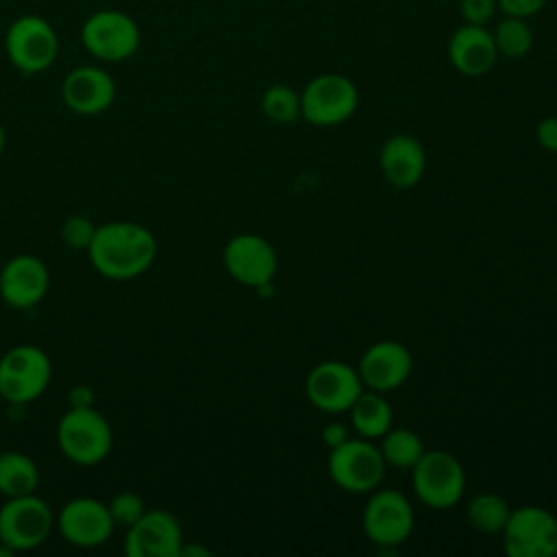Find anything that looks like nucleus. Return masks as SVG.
<instances>
[{"mask_svg": "<svg viewBox=\"0 0 557 557\" xmlns=\"http://www.w3.org/2000/svg\"><path fill=\"white\" fill-rule=\"evenodd\" d=\"M157 252L154 233L131 220H113L96 226V235L87 248L94 270L111 281L141 276L154 263Z\"/></svg>", "mask_w": 557, "mask_h": 557, "instance_id": "1", "label": "nucleus"}, {"mask_svg": "<svg viewBox=\"0 0 557 557\" xmlns=\"http://www.w3.org/2000/svg\"><path fill=\"white\" fill-rule=\"evenodd\" d=\"M81 44L94 59L120 63L139 50L141 33L128 13L117 9H100L83 22Z\"/></svg>", "mask_w": 557, "mask_h": 557, "instance_id": "5", "label": "nucleus"}, {"mask_svg": "<svg viewBox=\"0 0 557 557\" xmlns=\"http://www.w3.org/2000/svg\"><path fill=\"white\" fill-rule=\"evenodd\" d=\"M359 107L357 85L337 72L313 76L300 91V117L313 126H337Z\"/></svg>", "mask_w": 557, "mask_h": 557, "instance_id": "6", "label": "nucleus"}, {"mask_svg": "<svg viewBox=\"0 0 557 557\" xmlns=\"http://www.w3.org/2000/svg\"><path fill=\"white\" fill-rule=\"evenodd\" d=\"M363 531L376 546H398L413 531V507L398 490H376L363 509Z\"/></svg>", "mask_w": 557, "mask_h": 557, "instance_id": "11", "label": "nucleus"}, {"mask_svg": "<svg viewBox=\"0 0 557 557\" xmlns=\"http://www.w3.org/2000/svg\"><path fill=\"white\" fill-rule=\"evenodd\" d=\"M54 524L61 537L78 548L102 546L115 531V522L109 513V507L91 496L70 498L61 507Z\"/></svg>", "mask_w": 557, "mask_h": 557, "instance_id": "12", "label": "nucleus"}, {"mask_svg": "<svg viewBox=\"0 0 557 557\" xmlns=\"http://www.w3.org/2000/svg\"><path fill=\"white\" fill-rule=\"evenodd\" d=\"M261 111L276 124H292L300 117V94L287 85H270L261 96Z\"/></svg>", "mask_w": 557, "mask_h": 557, "instance_id": "26", "label": "nucleus"}, {"mask_svg": "<svg viewBox=\"0 0 557 557\" xmlns=\"http://www.w3.org/2000/svg\"><path fill=\"white\" fill-rule=\"evenodd\" d=\"M548 0H496V7L511 17H533L537 15Z\"/></svg>", "mask_w": 557, "mask_h": 557, "instance_id": "30", "label": "nucleus"}, {"mask_svg": "<svg viewBox=\"0 0 557 557\" xmlns=\"http://www.w3.org/2000/svg\"><path fill=\"white\" fill-rule=\"evenodd\" d=\"M413 492L431 509H448L459 503L466 472L457 457L446 450H424L411 468Z\"/></svg>", "mask_w": 557, "mask_h": 557, "instance_id": "8", "label": "nucleus"}, {"mask_svg": "<svg viewBox=\"0 0 557 557\" xmlns=\"http://www.w3.org/2000/svg\"><path fill=\"white\" fill-rule=\"evenodd\" d=\"M385 459L372 440H346L329 453V474L333 483L350 494L374 492L385 476Z\"/></svg>", "mask_w": 557, "mask_h": 557, "instance_id": "7", "label": "nucleus"}, {"mask_svg": "<svg viewBox=\"0 0 557 557\" xmlns=\"http://www.w3.org/2000/svg\"><path fill=\"white\" fill-rule=\"evenodd\" d=\"M222 259L231 278L252 289L270 283L278 268L274 246L255 233H239L231 237L224 246Z\"/></svg>", "mask_w": 557, "mask_h": 557, "instance_id": "13", "label": "nucleus"}, {"mask_svg": "<svg viewBox=\"0 0 557 557\" xmlns=\"http://www.w3.org/2000/svg\"><path fill=\"white\" fill-rule=\"evenodd\" d=\"M381 455L387 466L411 470L424 455V444L420 435L411 429H389L381 437Z\"/></svg>", "mask_w": 557, "mask_h": 557, "instance_id": "23", "label": "nucleus"}, {"mask_svg": "<svg viewBox=\"0 0 557 557\" xmlns=\"http://www.w3.org/2000/svg\"><path fill=\"white\" fill-rule=\"evenodd\" d=\"M498 59V50L492 33L485 26L461 24L453 30L448 39V61L450 65L470 78L487 74Z\"/></svg>", "mask_w": 557, "mask_h": 557, "instance_id": "19", "label": "nucleus"}, {"mask_svg": "<svg viewBox=\"0 0 557 557\" xmlns=\"http://www.w3.org/2000/svg\"><path fill=\"white\" fill-rule=\"evenodd\" d=\"M496 0H459V13L466 24L485 26L496 13Z\"/></svg>", "mask_w": 557, "mask_h": 557, "instance_id": "29", "label": "nucleus"}, {"mask_svg": "<svg viewBox=\"0 0 557 557\" xmlns=\"http://www.w3.org/2000/svg\"><path fill=\"white\" fill-rule=\"evenodd\" d=\"M379 163L387 183H392L394 187L407 189L422 178L426 170V154L422 144L416 137L400 133V135H392L383 144Z\"/></svg>", "mask_w": 557, "mask_h": 557, "instance_id": "20", "label": "nucleus"}, {"mask_svg": "<svg viewBox=\"0 0 557 557\" xmlns=\"http://www.w3.org/2000/svg\"><path fill=\"white\" fill-rule=\"evenodd\" d=\"M70 407H91L94 405V389L87 385H76L67 392Z\"/></svg>", "mask_w": 557, "mask_h": 557, "instance_id": "33", "label": "nucleus"}, {"mask_svg": "<svg viewBox=\"0 0 557 557\" xmlns=\"http://www.w3.org/2000/svg\"><path fill=\"white\" fill-rule=\"evenodd\" d=\"M96 235V224L85 215H70L61 224V242L76 252H87Z\"/></svg>", "mask_w": 557, "mask_h": 557, "instance_id": "27", "label": "nucleus"}, {"mask_svg": "<svg viewBox=\"0 0 557 557\" xmlns=\"http://www.w3.org/2000/svg\"><path fill=\"white\" fill-rule=\"evenodd\" d=\"M107 507H109V513H111L115 527H124V529H128L146 511L144 498L139 494H135V492H120V494H115L107 503Z\"/></svg>", "mask_w": 557, "mask_h": 557, "instance_id": "28", "label": "nucleus"}, {"mask_svg": "<svg viewBox=\"0 0 557 557\" xmlns=\"http://www.w3.org/2000/svg\"><path fill=\"white\" fill-rule=\"evenodd\" d=\"M57 444L65 459L76 466H96L113 448L109 420L91 407H70L57 424Z\"/></svg>", "mask_w": 557, "mask_h": 557, "instance_id": "2", "label": "nucleus"}, {"mask_svg": "<svg viewBox=\"0 0 557 557\" xmlns=\"http://www.w3.org/2000/svg\"><path fill=\"white\" fill-rule=\"evenodd\" d=\"M348 411L352 429L359 433V437L381 440L392 429L394 411L392 405L381 396V392H361Z\"/></svg>", "mask_w": 557, "mask_h": 557, "instance_id": "21", "label": "nucleus"}, {"mask_svg": "<svg viewBox=\"0 0 557 557\" xmlns=\"http://www.w3.org/2000/svg\"><path fill=\"white\" fill-rule=\"evenodd\" d=\"M411 368V352L400 342L383 339L366 348L357 366V372L368 389L383 394L400 387L409 379Z\"/></svg>", "mask_w": 557, "mask_h": 557, "instance_id": "18", "label": "nucleus"}, {"mask_svg": "<svg viewBox=\"0 0 557 557\" xmlns=\"http://www.w3.org/2000/svg\"><path fill=\"white\" fill-rule=\"evenodd\" d=\"M492 37H494L498 54H503L507 59H520L533 46V30L524 17L505 15L496 24V30L492 33Z\"/></svg>", "mask_w": 557, "mask_h": 557, "instance_id": "25", "label": "nucleus"}, {"mask_svg": "<svg viewBox=\"0 0 557 557\" xmlns=\"http://www.w3.org/2000/svg\"><path fill=\"white\" fill-rule=\"evenodd\" d=\"M503 535V548L509 557H555L557 518L537 505L511 509Z\"/></svg>", "mask_w": 557, "mask_h": 557, "instance_id": "9", "label": "nucleus"}, {"mask_svg": "<svg viewBox=\"0 0 557 557\" xmlns=\"http://www.w3.org/2000/svg\"><path fill=\"white\" fill-rule=\"evenodd\" d=\"M61 100L76 115H100L115 100V81L104 67L78 65L65 74Z\"/></svg>", "mask_w": 557, "mask_h": 557, "instance_id": "16", "label": "nucleus"}, {"mask_svg": "<svg viewBox=\"0 0 557 557\" xmlns=\"http://www.w3.org/2000/svg\"><path fill=\"white\" fill-rule=\"evenodd\" d=\"M209 557L211 555V550L207 548V546H200V544H191V546H187L185 542H183V546H181V553H178V557Z\"/></svg>", "mask_w": 557, "mask_h": 557, "instance_id": "34", "label": "nucleus"}, {"mask_svg": "<svg viewBox=\"0 0 557 557\" xmlns=\"http://www.w3.org/2000/svg\"><path fill=\"white\" fill-rule=\"evenodd\" d=\"M37 485H39V468L26 453H17V450L0 453V494L4 498L35 494Z\"/></svg>", "mask_w": 557, "mask_h": 557, "instance_id": "22", "label": "nucleus"}, {"mask_svg": "<svg viewBox=\"0 0 557 557\" xmlns=\"http://www.w3.org/2000/svg\"><path fill=\"white\" fill-rule=\"evenodd\" d=\"M535 137H537V144H540L544 150L557 152V115L542 117V120L537 122Z\"/></svg>", "mask_w": 557, "mask_h": 557, "instance_id": "31", "label": "nucleus"}, {"mask_svg": "<svg viewBox=\"0 0 557 557\" xmlns=\"http://www.w3.org/2000/svg\"><path fill=\"white\" fill-rule=\"evenodd\" d=\"M183 542V529L174 513L146 509L126 529L124 553L128 557H178Z\"/></svg>", "mask_w": 557, "mask_h": 557, "instance_id": "15", "label": "nucleus"}, {"mask_svg": "<svg viewBox=\"0 0 557 557\" xmlns=\"http://www.w3.org/2000/svg\"><path fill=\"white\" fill-rule=\"evenodd\" d=\"M4 146H7V133H4V126L0 124V154L4 152Z\"/></svg>", "mask_w": 557, "mask_h": 557, "instance_id": "35", "label": "nucleus"}, {"mask_svg": "<svg viewBox=\"0 0 557 557\" xmlns=\"http://www.w3.org/2000/svg\"><path fill=\"white\" fill-rule=\"evenodd\" d=\"M4 52L17 72L41 74L57 61L59 35L46 17L20 15L4 33Z\"/></svg>", "mask_w": 557, "mask_h": 557, "instance_id": "4", "label": "nucleus"}, {"mask_svg": "<svg viewBox=\"0 0 557 557\" xmlns=\"http://www.w3.org/2000/svg\"><path fill=\"white\" fill-rule=\"evenodd\" d=\"M509 513H511V507L507 505V500L494 492H483V494L474 496L466 509L468 522L476 531L487 533V535L500 533L505 529Z\"/></svg>", "mask_w": 557, "mask_h": 557, "instance_id": "24", "label": "nucleus"}, {"mask_svg": "<svg viewBox=\"0 0 557 557\" xmlns=\"http://www.w3.org/2000/svg\"><path fill=\"white\" fill-rule=\"evenodd\" d=\"M52 524V509L37 494L7 498L0 507V540L15 553L41 546L48 540Z\"/></svg>", "mask_w": 557, "mask_h": 557, "instance_id": "10", "label": "nucleus"}, {"mask_svg": "<svg viewBox=\"0 0 557 557\" xmlns=\"http://www.w3.org/2000/svg\"><path fill=\"white\" fill-rule=\"evenodd\" d=\"M322 440L329 448H335V446H339L342 442L348 440V429L342 422H329L322 429Z\"/></svg>", "mask_w": 557, "mask_h": 557, "instance_id": "32", "label": "nucleus"}, {"mask_svg": "<svg viewBox=\"0 0 557 557\" xmlns=\"http://www.w3.org/2000/svg\"><path fill=\"white\" fill-rule=\"evenodd\" d=\"M361 392L359 372L344 361H322L309 370L305 381L309 403L326 413L348 411Z\"/></svg>", "mask_w": 557, "mask_h": 557, "instance_id": "14", "label": "nucleus"}, {"mask_svg": "<svg viewBox=\"0 0 557 557\" xmlns=\"http://www.w3.org/2000/svg\"><path fill=\"white\" fill-rule=\"evenodd\" d=\"M50 357L33 344L11 346L0 357V396L9 405H28L37 400L50 385Z\"/></svg>", "mask_w": 557, "mask_h": 557, "instance_id": "3", "label": "nucleus"}, {"mask_svg": "<svg viewBox=\"0 0 557 557\" xmlns=\"http://www.w3.org/2000/svg\"><path fill=\"white\" fill-rule=\"evenodd\" d=\"M50 272L35 255H15L0 270V298L13 309H30L44 300Z\"/></svg>", "mask_w": 557, "mask_h": 557, "instance_id": "17", "label": "nucleus"}]
</instances>
